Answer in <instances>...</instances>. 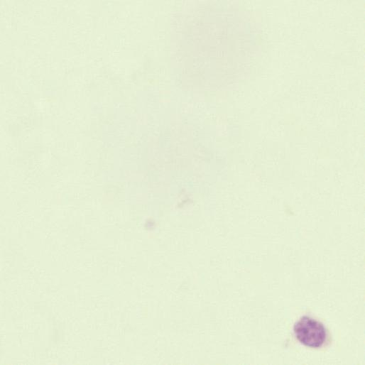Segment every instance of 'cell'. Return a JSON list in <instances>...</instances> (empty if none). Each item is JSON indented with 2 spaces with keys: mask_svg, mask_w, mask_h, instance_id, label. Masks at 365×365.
I'll use <instances>...</instances> for the list:
<instances>
[{
  "mask_svg": "<svg viewBox=\"0 0 365 365\" xmlns=\"http://www.w3.org/2000/svg\"><path fill=\"white\" fill-rule=\"evenodd\" d=\"M296 339L306 347L320 349L329 342V333L319 320L304 315L293 326Z\"/></svg>",
  "mask_w": 365,
  "mask_h": 365,
  "instance_id": "cell-1",
  "label": "cell"
}]
</instances>
